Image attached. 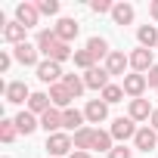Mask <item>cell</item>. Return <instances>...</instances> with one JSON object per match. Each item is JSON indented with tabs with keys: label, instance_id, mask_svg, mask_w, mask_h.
Listing matches in <instances>:
<instances>
[{
	"label": "cell",
	"instance_id": "cell-1",
	"mask_svg": "<svg viewBox=\"0 0 158 158\" xmlns=\"http://www.w3.org/2000/svg\"><path fill=\"white\" fill-rule=\"evenodd\" d=\"M71 146H74V139H71L68 133H62V130L47 136V152H50V158H62V155H68Z\"/></svg>",
	"mask_w": 158,
	"mask_h": 158
},
{
	"label": "cell",
	"instance_id": "cell-2",
	"mask_svg": "<svg viewBox=\"0 0 158 158\" xmlns=\"http://www.w3.org/2000/svg\"><path fill=\"white\" fill-rule=\"evenodd\" d=\"M37 56H40V50H37V44H28V40H25V44H19V47H13V59H16L19 65H28V68L34 65V68H37V65H40V62H37Z\"/></svg>",
	"mask_w": 158,
	"mask_h": 158
},
{
	"label": "cell",
	"instance_id": "cell-3",
	"mask_svg": "<svg viewBox=\"0 0 158 158\" xmlns=\"http://www.w3.org/2000/svg\"><path fill=\"white\" fill-rule=\"evenodd\" d=\"M109 133H112V139H121V143H124V139H133V136H136V121H133L130 115H127V118H115Z\"/></svg>",
	"mask_w": 158,
	"mask_h": 158
},
{
	"label": "cell",
	"instance_id": "cell-4",
	"mask_svg": "<svg viewBox=\"0 0 158 158\" xmlns=\"http://www.w3.org/2000/svg\"><path fill=\"white\" fill-rule=\"evenodd\" d=\"M37 77H40L44 84H50V87H53V84H62V77H65V74H62V65H59V62L47 59V62H40V65H37Z\"/></svg>",
	"mask_w": 158,
	"mask_h": 158
},
{
	"label": "cell",
	"instance_id": "cell-5",
	"mask_svg": "<svg viewBox=\"0 0 158 158\" xmlns=\"http://www.w3.org/2000/svg\"><path fill=\"white\" fill-rule=\"evenodd\" d=\"M37 19H40L37 3H19V6H16V22H19V25L34 28V25H37Z\"/></svg>",
	"mask_w": 158,
	"mask_h": 158
},
{
	"label": "cell",
	"instance_id": "cell-6",
	"mask_svg": "<svg viewBox=\"0 0 158 158\" xmlns=\"http://www.w3.org/2000/svg\"><path fill=\"white\" fill-rule=\"evenodd\" d=\"M133 143H136V149H139V152H152V149H158V133L146 124V127H139V130H136Z\"/></svg>",
	"mask_w": 158,
	"mask_h": 158
},
{
	"label": "cell",
	"instance_id": "cell-7",
	"mask_svg": "<svg viewBox=\"0 0 158 158\" xmlns=\"http://www.w3.org/2000/svg\"><path fill=\"white\" fill-rule=\"evenodd\" d=\"M28 99H31V90H28L25 81H13V84H6V102L19 106V102H28Z\"/></svg>",
	"mask_w": 158,
	"mask_h": 158
},
{
	"label": "cell",
	"instance_id": "cell-8",
	"mask_svg": "<svg viewBox=\"0 0 158 158\" xmlns=\"http://www.w3.org/2000/svg\"><path fill=\"white\" fill-rule=\"evenodd\" d=\"M152 65H155V62H152V50H143V47H139V50H133V53H130V68H133L136 74L149 71Z\"/></svg>",
	"mask_w": 158,
	"mask_h": 158
},
{
	"label": "cell",
	"instance_id": "cell-9",
	"mask_svg": "<svg viewBox=\"0 0 158 158\" xmlns=\"http://www.w3.org/2000/svg\"><path fill=\"white\" fill-rule=\"evenodd\" d=\"M71 99H74V96L65 90V84H53V87H50V102H53V109H62V112H65V109H71Z\"/></svg>",
	"mask_w": 158,
	"mask_h": 158
},
{
	"label": "cell",
	"instance_id": "cell-10",
	"mask_svg": "<svg viewBox=\"0 0 158 158\" xmlns=\"http://www.w3.org/2000/svg\"><path fill=\"white\" fill-rule=\"evenodd\" d=\"M109 77H112V74H109L106 68H90V71L84 74V84H87L90 90H106V87H109Z\"/></svg>",
	"mask_w": 158,
	"mask_h": 158
},
{
	"label": "cell",
	"instance_id": "cell-11",
	"mask_svg": "<svg viewBox=\"0 0 158 158\" xmlns=\"http://www.w3.org/2000/svg\"><path fill=\"white\" fill-rule=\"evenodd\" d=\"M146 74H124V93L127 96H133V99H139L143 96V90H146Z\"/></svg>",
	"mask_w": 158,
	"mask_h": 158
},
{
	"label": "cell",
	"instance_id": "cell-12",
	"mask_svg": "<svg viewBox=\"0 0 158 158\" xmlns=\"http://www.w3.org/2000/svg\"><path fill=\"white\" fill-rule=\"evenodd\" d=\"M84 115H87V121H90V124H99V121H106V118H109V106H106L102 99H90V102H87V109H84Z\"/></svg>",
	"mask_w": 158,
	"mask_h": 158
},
{
	"label": "cell",
	"instance_id": "cell-13",
	"mask_svg": "<svg viewBox=\"0 0 158 158\" xmlns=\"http://www.w3.org/2000/svg\"><path fill=\"white\" fill-rule=\"evenodd\" d=\"M77 31H81V25H77L74 19H59V22H56V34H59V40H62V44L74 40V37H77Z\"/></svg>",
	"mask_w": 158,
	"mask_h": 158
},
{
	"label": "cell",
	"instance_id": "cell-14",
	"mask_svg": "<svg viewBox=\"0 0 158 158\" xmlns=\"http://www.w3.org/2000/svg\"><path fill=\"white\" fill-rule=\"evenodd\" d=\"M127 65H130V56H124V53H118V50H112L109 59H106V71H109V74H124Z\"/></svg>",
	"mask_w": 158,
	"mask_h": 158
},
{
	"label": "cell",
	"instance_id": "cell-15",
	"mask_svg": "<svg viewBox=\"0 0 158 158\" xmlns=\"http://www.w3.org/2000/svg\"><path fill=\"white\" fill-rule=\"evenodd\" d=\"M40 127L47 130V136H50V133H59V127H62V112H59V109L44 112V115H40Z\"/></svg>",
	"mask_w": 158,
	"mask_h": 158
},
{
	"label": "cell",
	"instance_id": "cell-16",
	"mask_svg": "<svg viewBox=\"0 0 158 158\" xmlns=\"http://www.w3.org/2000/svg\"><path fill=\"white\" fill-rule=\"evenodd\" d=\"M59 44V34H56V28H44V31H37V50L47 56L53 47Z\"/></svg>",
	"mask_w": 158,
	"mask_h": 158
},
{
	"label": "cell",
	"instance_id": "cell-17",
	"mask_svg": "<svg viewBox=\"0 0 158 158\" xmlns=\"http://www.w3.org/2000/svg\"><path fill=\"white\" fill-rule=\"evenodd\" d=\"M50 109H53L50 93H31V99H28V112H31V115H44V112H50Z\"/></svg>",
	"mask_w": 158,
	"mask_h": 158
},
{
	"label": "cell",
	"instance_id": "cell-18",
	"mask_svg": "<svg viewBox=\"0 0 158 158\" xmlns=\"http://www.w3.org/2000/svg\"><path fill=\"white\" fill-rule=\"evenodd\" d=\"M136 40H139V47H143V50L158 47V28H155V25H143V28L136 31Z\"/></svg>",
	"mask_w": 158,
	"mask_h": 158
},
{
	"label": "cell",
	"instance_id": "cell-19",
	"mask_svg": "<svg viewBox=\"0 0 158 158\" xmlns=\"http://www.w3.org/2000/svg\"><path fill=\"white\" fill-rule=\"evenodd\" d=\"M84 118H87L84 112H77V109H65V112H62V127L77 133V130H81V124H84Z\"/></svg>",
	"mask_w": 158,
	"mask_h": 158
},
{
	"label": "cell",
	"instance_id": "cell-20",
	"mask_svg": "<svg viewBox=\"0 0 158 158\" xmlns=\"http://www.w3.org/2000/svg\"><path fill=\"white\" fill-rule=\"evenodd\" d=\"M152 112H155V109H152L146 99H130V118H133V121H149Z\"/></svg>",
	"mask_w": 158,
	"mask_h": 158
},
{
	"label": "cell",
	"instance_id": "cell-21",
	"mask_svg": "<svg viewBox=\"0 0 158 158\" xmlns=\"http://www.w3.org/2000/svg\"><path fill=\"white\" fill-rule=\"evenodd\" d=\"M16 127H19V133L28 136V133H34V130L40 127V121H37L31 112H19V115H16Z\"/></svg>",
	"mask_w": 158,
	"mask_h": 158
},
{
	"label": "cell",
	"instance_id": "cell-22",
	"mask_svg": "<svg viewBox=\"0 0 158 158\" xmlns=\"http://www.w3.org/2000/svg\"><path fill=\"white\" fill-rule=\"evenodd\" d=\"M25 31H28V28H25V25H19V22L3 25V37H6L10 44H16V47H19V44H25Z\"/></svg>",
	"mask_w": 158,
	"mask_h": 158
},
{
	"label": "cell",
	"instance_id": "cell-23",
	"mask_svg": "<svg viewBox=\"0 0 158 158\" xmlns=\"http://www.w3.org/2000/svg\"><path fill=\"white\" fill-rule=\"evenodd\" d=\"M112 19H115V25H130L133 22V6L130 3H115Z\"/></svg>",
	"mask_w": 158,
	"mask_h": 158
},
{
	"label": "cell",
	"instance_id": "cell-24",
	"mask_svg": "<svg viewBox=\"0 0 158 158\" xmlns=\"http://www.w3.org/2000/svg\"><path fill=\"white\" fill-rule=\"evenodd\" d=\"M87 50L93 53V59H109V53H112L106 37H90V40H87Z\"/></svg>",
	"mask_w": 158,
	"mask_h": 158
},
{
	"label": "cell",
	"instance_id": "cell-25",
	"mask_svg": "<svg viewBox=\"0 0 158 158\" xmlns=\"http://www.w3.org/2000/svg\"><path fill=\"white\" fill-rule=\"evenodd\" d=\"M90 146H93V130L90 127H81V130L74 133V149L77 152H87Z\"/></svg>",
	"mask_w": 158,
	"mask_h": 158
},
{
	"label": "cell",
	"instance_id": "cell-26",
	"mask_svg": "<svg viewBox=\"0 0 158 158\" xmlns=\"http://www.w3.org/2000/svg\"><path fill=\"white\" fill-rule=\"evenodd\" d=\"M62 84H65V90H68V93H71L74 99L81 96V93H84V87H87V84H84V81H81L77 74H65V77H62Z\"/></svg>",
	"mask_w": 158,
	"mask_h": 158
},
{
	"label": "cell",
	"instance_id": "cell-27",
	"mask_svg": "<svg viewBox=\"0 0 158 158\" xmlns=\"http://www.w3.org/2000/svg\"><path fill=\"white\" fill-rule=\"evenodd\" d=\"M90 149L112 152V133H106V130H93V146H90Z\"/></svg>",
	"mask_w": 158,
	"mask_h": 158
},
{
	"label": "cell",
	"instance_id": "cell-28",
	"mask_svg": "<svg viewBox=\"0 0 158 158\" xmlns=\"http://www.w3.org/2000/svg\"><path fill=\"white\" fill-rule=\"evenodd\" d=\"M68 56H74V53H71V47H68V44H62V40H59V44L47 53V59H53V62H65Z\"/></svg>",
	"mask_w": 158,
	"mask_h": 158
},
{
	"label": "cell",
	"instance_id": "cell-29",
	"mask_svg": "<svg viewBox=\"0 0 158 158\" xmlns=\"http://www.w3.org/2000/svg\"><path fill=\"white\" fill-rule=\"evenodd\" d=\"M93 62H96V59H93V53H90V50H77V53H74V65H77V68L90 71V68H96Z\"/></svg>",
	"mask_w": 158,
	"mask_h": 158
},
{
	"label": "cell",
	"instance_id": "cell-30",
	"mask_svg": "<svg viewBox=\"0 0 158 158\" xmlns=\"http://www.w3.org/2000/svg\"><path fill=\"white\" fill-rule=\"evenodd\" d=\"M121 96H124V87H118V84H109V87L102 90V102H106V106L121 102Z\"/></svg>",
	"mask_w": 158,
	"mask_h": 158
},
{
	"label": "cell",
	"instance_id": "cell-31",
	"mask_svg": "<svg viewBox=\"0 0 158 158\" xmlns=\"http://www.w3.org/2000/svg\"><path fill=\"white\" fill-rule=\"evenodd\" d=\"M16 133H19L16 121H0V139H3V143H13V139H16Z\"/></svg>",
	"mask_w": 158,
	"mask_h": 158
},
{
	"label": "cell",
	"instance_id": "cell-32",
	"mask_svg": "<svg viewBox=\"0 0 158 158\" xmlns=\"http://www.w3.org/2000/svg\"><path fill=\"white\" fill-rule=\"evenodd\" d=\"M37 10H40V16H56L59 13V0H37Z\"/></svg>",
	"mask_w": 158,
	"mask_h": 158
},
{
	"label": "cell",
	"instance_id": "cell-33",
	"mask_svg": "<svg viewBox=\"0 0 158 158\" xmlns=\"http://www.w3.org/2000/svg\"><path fill=\"white\" fill-rule=\"evenodd\" d=\"M90 10L102 16V13H112V10H115V3H109V0H93V3H90Z\"/></svg>",
	"mask_w": 158,
	"mask_h": 158
},
{
	"label": "cell",
	"instance_id": "cell-34",
	"mask_svg": "<svg viewBox=\"0 0 158 158\" xmlns=\"http://www.w3.org/2000/svg\"><path fill=\"white\" fill-rule=\"evenodd\" d=\"M109 158H133V152H130L127 146H115V149L109 152Z\"/></svg>",
	"mask_w": 158,
	"mask_h": 158
},
{
	"label": "cell",
	"instance_id": "cell-35",
	"mask_svg": "<svg viewBox=\"0 0 158 158\" xmlns=\"http://www.w3.org/2000/svg\"><path fill=\"white\" fill-rule=\"evenodd\" d=\"M146 81H149V87H155V90H158V62H155V65L149 68V74H146Z\"/></svg>",
	"mask_w": 158,
	"mask_h": 158
},
{
	"label": "cell",
	"instance_id": "cell-36",
	"mask_svg": "<svg viewBox=\"0 0 158 158\" xmlns=\"http://www.w3.org/2000/svg\"><path fill=\"white\" fill-rule=\"evenodd\" d=\"M10 65H13V56L10 53H0V71H6Z\"/></svg>",
	"mask_w": 158,
	"mask_h": 158
},
{
	"label": "cell",
	"instance_id": "cell-37",
	"mask_svg": "<svg viewBox=\"0 0 158 158\" xmlns=\"http://www.w3.org/2000/svg\"><path fill=\"white\" fill-rule=\"evenodd\" d=\"M149 16L158 22V0H152V3H149Z\"/></svg>",
	"mask_w": 158,
	"mask_h": 158
},
{
	"label": "cell",
	"instance_id": "cell-38",
	"mask_svg": "<svg viewBox=\"0 0 158 158\" xmlns=\"http://www.w3.org/2000/svg\"><path fill=\"white\" fill-rule=\"evenodd\" d=\"M149 127H152V130H155V133H158V109H155V112H152V118H149Z\"/></svg>",
	"mask_w": 158,
	"mask_h": 158
},
{
	"label": "cell",
	"instance_id": "cell-39",
	"mask_svg": "<svg viewBox=\"0 0 158 158\" xmlns=\"http://www.w3.org/2000/svg\"><path fill=\"white\" fill-rule=\"evenodd\" d=\"M68 158H90V152H77V149H74V152H71Z\"/></svg>",
	"mask_w": 158,
	"mask_h": 158
}]
</instances>
